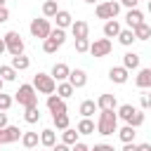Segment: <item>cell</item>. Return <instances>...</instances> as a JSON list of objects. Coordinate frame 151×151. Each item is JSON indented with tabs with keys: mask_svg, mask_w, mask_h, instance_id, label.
I'll use <instances>...</instances> for the list:
<instances>
[{
	"mask_svg": "<svg viewBox=\"0 0 151 151\" xmlns=\"http://www.w3.org/2000/svg\"><path fill=\"white\" fill-rule=\"evenodd\" d=\"M120 31H123V28H120V24H118L116 19H109V21L104 24V38H118Z\"/></svg>",
	"mask_w": 151,
	"mask_h": 151,
	"instance_id": "17",
	"label": "cell"
},
{
	"mask_svg": "<svg viewBox=\"0 0 151 151\" xmlns=\"http://www.w3.org/2000/svg\"><path fill=\"white\" fill-rule=\"evenodd\" d=\"M50 151H52V149H50Z\"/></svg>",
	"mask_w": 151,
	"mask_h": 151,
	"instance_id": "54",
	"label": "cell"
},
{
	"mask_svg": "<svg viewBox=\"0 0 151 151\" xmlns=\"http://www.w3.org/2000/svg\"><path fill=\"white\" fill-rule=\"evenodd\" d=\"M2 85H5V80H2V78H0V92H2Z\"/></svg>",
	"mask_w": 151,
	"mask_h": 151,
	"instance_id": "49",
	"label": "cell"
},
{
	"mask_svg": "<svg viewBox=\"0 0 151 151\" xmlns=\"http://www.w3.org/2000/svg\"><path fill=\"white\" fill-rule=\"evenodd\" d=\"M76 130H78L80 134H92V132H94V123H92L90 118H83V120L78 123V127H76Z\"/></svg>",
	"mask_w": 151,
	"mask_h": 151,
	"instance_id": "35",
	"label": "cell"
},
{
	"mask_svg": "<svg viewBox=\"0 0 151 151\" xmlns=\"http://www.w3.org/2000/svg\"><path fill=\"white\" fill-rule=\"evenodd\" d=\"M90 38H76V52H90Z\"/></svg>",
	"mask_w": 151,
	"mask_h": 151,
	"instance_id": "36",
	"label": "cell"
},
{
	"mask_svg": "<svg viewBox=\"0 0 151 151\" xmlns=\"http://www.w3.org/2000/svg\"><path fill=\"white\" fill-rule=\"evenodd\" d=\"M109 80L116 83V85L127 83V68H125V66H113V68L109 71Z\"/></svg>",
	"mask_w": 151,
	"mask_h": 151,
	"instance_id": "11",
	"label": "cell"
},
{
	"mask_svg": "<svg viewBox=\"0 0 151 151\" xmlns=\"http://www.w3.org/2000/svg\"><path fill=\"white\" fill-rule=\"evenodd\" d=\"M134 134H137V132H134V127H132V125H125V127H120V130H118V137H120V142H123V144L134 142Z\"/></svg>",
	"mask_w": 151,
	"mask_h": 151,
	"instance_id": "28",
	"label": "cell"
},
{
	"mask_svg": "<svg viewBox=\"0 0 151 151\" xmlns=\"http://www.w3.org/2000/svg\"><path fill=\"white\" fill-rule=\"evenodd\" d=\"M123 66H125L127 71L139 68V54H137V52H127V54H123Z\"/></svg>",
	"mask_w": 151,
	"mask_h": 151,
	"instance_id": "21",
	"label": "cell"
},
{
	"mask_svg": "<svg viewBox=\"0 0 151 151\" xmlns=\"http://www.w3.org/2000/svg\"><path fill=\"white\" fill-rule=\"evenodd\" d=\"M111 47H113L111 38H99L90 45V54L92 57H106V54H111Z\"/></svg>",
	"mask_w": 151,
	"mask_h": 151,
	"instance_id": "7",
	"label": "cell"
},
{
	"mask_svg": "<svg viewBox=\"0 0 151 151\" xmlns=\"http://www.w3.org/2000/svg\"><path fill=\"white\" fill-rule=\"evenodd\" d=\"M149 12H151V0H149Z\"/></svg>",
	"mask_w": 151,
	"mask_h": 151,
	"instance_id": "51",
	"label": "cell"
},
{
	"mask_svg": "<svg viewBox=\"0 0 151 151\" xmlns=\"http://www.w3.org/2000/svg\"><path fill=\"white\" fill-rule=\"evenodd\" d=\"M132 31H134V38H137V40H149V38H151V26H149L146 21L139 24L137 28H132Z\"/></svg>",
	"mask_w": 151,
	"mask_h": 151,
	"instance_id": "26",
	"label": "cell"
},
{
	"mask_svg": "<svg viewBox=\"0 0 151 151\" xmlns=\"http://www.w3.org/2000/svg\"><path fill=\"white\" fill-rule=\"evenodd\" d=\"M57 12H59L57 0H45V2H42V14H45L47 19H54V17H57Z\"/></svg>",
	"mask_w": 151,
	"mask_h": 151,
	"instance_id": "25",
	"label": "cell"
},
{
	"mask_svg": "<svg viewBox=\"0 0 151 151\" xmlns=\"http://www.w3.org/2000/svg\"><path fill=\"white\" fill-rule=\"evenodd\" d=\"M85 2H87V5H94V2H97V0H85Z\"/></svg>",
	"mask_w": 151,
	"mask_h": 151,
	"instance_id": "48",
	"label": "cell"
},
{
	"mask_svg": "<svg viewBox=\"0 0 151 151\" xmlns=\"http://www.w3.org/2000/svg\"><path fill=\"white\" fill-rule=\"evenodd\" d=\"M12 66H14L17 71H26V68L31 66V59L24 57V54H17V57H12Z\"/></svg>",
	"mask_w": 151,
	"mask_h": 151,
	"instance_id": "29",
	"label": "cell"
},
{
	"mask_svg": "<svg viewBox=\"0 0 151 151\" xmlns=\"http://www.w3.org/2000/svg\"><path fill=\"white\" fill-rule=\"evenodd\" d=\"M97 109H99V106H97L94 99H85V101L80 104V116H83V118H90V116H94Z\"/></svg>",
	"mask_w": 151,
	"mask_h": 151,
	"instance_id": "22",
	"label": "cell"
},
{
	"mask_svg": "<svg viewBox=\"0 0 151 151\" xmlns=\"http://www.w3.org/2000/svg\"><path fill=\"white\" fill-rule=\"evenodd\" d=\"M24 151H33V149H24Z\"/></svg>",
	"mask_w": 151,
	"mask_h": 151,
	"instance_id": "52",
	"label": "cell"
},
{
	"mask_svg": "<svg viewBox=\"0 0 151 151\" xmlns=\"http://www.w3.org/2000/svg\"><path fill=\"white\" fill-rule=\"evenodd\" d=\"M59 47H61V42H59L57 38H52V35L42 40V50H45V54H54V52H57Z\"/></svg>",
	"mask_w": 151,
	"mask_h": 151,
	"instance_id": "27",
	"label": "cell"
},
{
	"mask_svg": "<svg viewBox=\"0 0 151 151\" xmlns=\"http://www.w3.org/2000/svg\"><path fill=\"white\" fill-rule=\"evenodd\" d=\"M120 12V2L118 0H109V2H99L97 5V19H116Z\"/></svg>",
	"mask_w": 151,
	"mask_h": 151,
	"instance_id": "4",
	"label": "cell"
},
{
	"mask_svg": "<svg viewBox=\"0 0 151 151\" xmlns=\"http://www.w3.org/2000/svg\"><path fill=\"white\" fill-rule=\"evenodd\" d=\"M5 2H7V0H0V7H5Z\"/></svg>",
	"mask_w": 151,
	"mask_h": 151,
	"instance_id": "50",
	"label": "cell"
},
{
	"mask_svg": "<svg viewBox=\"0 0 151 151\" xmlns=\"http://www.w3.org/2000/svg\"><path fill=\"white\" fill-rule=\"evenodd\" d=\"M0 78L5 80V83H12L14 78H17V68L9 64V66H0Z\"/></svg>",
	"mask_w": 151,
	"mask_h": 151,
	"instance_id": "33",
	"label": "cell"
},
{
	"mask_svg": "<svg viewBox=\"0 0 151 151\" xmlns=\"http://www.w3.org/2000/svg\"><path fill=\"white\" fill-rule=\"evenodd\" d=\"M125 21H127V26H130V28H137L139 24H144V14H142V12L134 7V9H130V12H127Z\"/></svg>",
	"mask_w": 151,
	"mask_h": 151,
	"instance_id": "16",
	"label": "cell"
},
{
	"mask_svg": "<svg viewBox=\"0 0 151 151\" xmlns=\"http://www.w3.org/2000/svg\"><path fill=\"white\" fill-rule=\"evenodd\" d=\"M5 45H7V52H9L12 57L24 54V40H21V35H19L17 31H7V33H5Z\"/></svg>",
	"mask_w": 151,
	"mask_h": 151,
	"instance_id": "6",
	"label": "cell"
},
{
	"mask_svg": "<svg viewBox=\"0 0 151 151\" xmlns=\"http://www.w3.org/2000/svg\"><path fill=\"white\" fill-rule=\"evenodd\" d=\"M24 120H26V123H38V120H40V109H38V104H35V106H28V109L24 111Z\"/></svg>",
	"mask_w": 151,
	"mask_h": 151,
	"instance_id": "30",
	"label": "cell"
},
{
	"mask_svg": "<svg viewBox=\"0 0 151 151\" xmlns=\"http://www.w3.org/2000/svg\"><path fill=\"white\" fill-rule=\"evenodd\" d=\"M38 142H40V134H38V132H24V134H21V144H24V149H35Z\"/></svg>",
	"mask_w": 151,
	"mask_h": 151,
	"instance_id": "20",
	"label": "cell"
},
{
	"mask_svg": "<svg viewBox=\"0 0 151 151\" xmlns=\"http://www.w3.org/2000/svg\"><path fill=\"white\" fill-rule=\"evenodd\" d=\"M71 151H92L87 144H83V142H76L73 146H71Z\"/></svg>",
	"mask_w": 151,
	"mask_h": 151,
	"instance_id": "40",
	"label": "cell"
},
{
	"mask_svg": "<svg viewBox=\"0 0 151 151\" xmlns=\"http://www.w3.org/2000/svg\"><path fill=\"white\" fill-rule=\"evenodd\" d=\"M125 123H127V125H132V127H139V125L144 123V113H142L139 109H134V111L125 118Z\"/></svg>",
	"mask_w": 151,
	"mask_h": 151,
	"instance_id": "31",
	"label": "cell"
},
{
	"mask_svg": "<svg viewBox=\"0 0 151 151\" xmlns=\"http://www.w3.org/2000/svg\"><path fill=\"white\" fill-rule=\"evenodd\" d=\"M7 19H9V9H7V7H0V24L7 21Z\"/></svg>",
	"mask_w": 151,
	"mask_h": 151,
	"instance_id": "41",
	"label": "cell"
},
{
	"mask_svg": "<svg viewBox=\"0 0 151 151\" xmlns=\"http://www.w3.org/2000/svg\"><path fill=\"white\" fill-rule=\"evenodd\" d=\"M40 144H42L45 149H52V146L57 144V134H54V130H50V127L42 130V132H40Z\"/></svg>",
	"mask_w": 151,
	"mask_h": 151,
	"instance_id": "19",
	"label": "cell"
},
{
	"mask_svg": "<svg viewBox=\"0 0 151 151\" xmlns=\"http://www.w3.org/2000/svg\"><path fill=\"white\" fill-rule=\"evenodd\" d=\"M52 151H71V146L61 142V144H54V146H52Z\"/></svg>",
	"mask_w": 151,
	"mask_h": 151,
	"instance_id": "42",
	"label": "cell"
},
{
	"mask_svg": "<svg viewBox=\"0 0 151 151\" xmlns=\"http://www.w3.org/2000/svg\"><path fill=\"white\" fill-rule=\"evenodd\" d=\"M0 146H2V144H0Z\"/></svg>",
	"mask_w": 151,
	"mask_h": 151,
	"instance_id": "53",
	"label": "cell"
},
{
	"mask_svg": "<svg viewBox=\"0 0 151 151\" xmlns=\"http://www.w3.org/2000/svg\"><path fill=\"white\" fill-rule=\"evenodd\" d=\"M97 132L104 134V137L118 132V113L116 111H101L99 120H97Z\"/></svg>",
	"mask_w": 151,
	"mask_h": 151,
	"instance_id": "1",
	"label": "cell"
},
{
	"mask_svg": "<svg viewBox=\"0 0 151 151\" xmlns=\"http://www.w3.org/2000/svg\"><path fill=\"white\" fill-rule=\"evenodd\" d=\"M68 76H71V68L66 66V64H54L52 66V78L57 80V83H64V80H68Z\"/></svg>",
	"mask_w": 151,
	"mask_h": 151,
	"instance_id": "14",
	"label": "cell"
},
{
	"mask_svg": "<svg viewBox=\"0 0 151 151\" xmlns=\"http://www.w3.org/2000/svg\"><path fill=\"white\" fill-rule=\"evenodd\" d=\"M52 120H54V127H57V130H66V127L71 125L68 113H57V116H52Z\"/></svg>",
	"mask_w": 151,
	"mask_h": 151,
	"instance_id": "34",
	"label": "cell"
},
{
	"mask_svg": "<svg viewBox=\"0 0 151 151\" xmlns=\"http://www.w3.org/2000/svg\"><path fill=\"white\" fill-rule=\"evenodd\" d=\"M28 28H31V35H33V38H40V40L50 38V33H52V26H50V19H47V17H42V19H33Z\"/></svg>",
	"mask_w": 151,
	"mask_h": 151,
	"instance_id": "5",
	"label": "cell"
},
{
	"mask_svg": "<svg viewBox=\"0 0 151 151\" xmlns=\"http://www.w3.org/2000/svg\"><path fill=\"white\" fill-rule=\"evenodd\" d=\"M92 151H116V149H113L111 144H94Z\"/></svg>",
	"mask_w": 151,
	"mask_h": 151,
	"instance_id": "39",
	"label": "cell"
},
{
	"mask_svg": "<svg viewBox=\"0 0 151 151\" xmlns=\"http://www.w3.org/2000/svg\"><path fill=\"white\" fill-rule=\"evenodd\" d=\"M134 40H137V38H134V31H132V28H123V31L118 33V42L125 45V47H130Z\"/></svg>",
	"mask_w": 151,
	"mask_h": 151,
	"instance_id": "23",
	"label": "cell"
},
{
	"mask_svg": "<svg viewBox=\"0 0 151 151\" xmlns=\"http://www.w3.org/2000/svg\"><path fill=\"white\" fill-rule=\"evenodd\" d=\"M73 92H76V87H73L68 80H64V83H57V94H59L61 99H68Z\"/></svg>",
	"mask_w": 151,
	"mask_h": 151,
	"instance_id": "24",
	"label": "cell"
},
{
	"mask_svg": "<svg viewBox=\"0 0 151 151\" xmlns=\"http://www.w3.org/2000/svg\"><path fill=\"white\" fill-rule=\"evenodd\" d=\"M78 134H80L78 130H71V127H66V130L61 132V142H64V144H68V146H73V144L78 142Z\"/></svg>",
	"mask_w": 151,
	"mask_h": 151,
	"instance_id": "32",
	"label": "cell"
},
{
	"mask_svg": "<svg viewBox=\"0 0 151 151\" xmlns=\"http://www.w3.org/2000/svg\"><path fill=\"white\" fill-rule=\"evenodd\" d=\"M2 127H7V113L5 111H0V130Z\"/></svg>",
	"mask_w": 151,
	"mask_h": 151,
	"instance_id": "45",
	"label": "cell"
},
{
	"mask_svg": "<svg viewBox=\"0 0 151 151\" xmlns=\"http://www.w3.org/2000/svg\"><path fill=\"white\" fill-rule=\"evenodd\" d=\"M47 109H50L52 116H57V113H66V111H68V109H66V101H64L59 94H47Z\"/></svg>",
	"mask_w": 151,
	"mask_h": 151,
	"instance_id": "9",
	"label": "cell"
},
{
	"mask_svg": "<svg viewBox=\"0 0 151 151\" xmlns=\"http://www.w3.org/2000/svg\"><path fill=\"white\" fill-rule=\"evenodd\" d=\"M21 130L19 127H14V125H7V127H2L0 130V144H12V142H19L21 139Z\"/></svg>",
	"mask_w": 151,
	"mask_h": 151,
	"instance_id": "8",
	"label": "cell"
},
{
	"mask_svg": "<svg viewBox=\"0 0 151 151\" xmlns=\"http://www.w3.org/2000/svg\"><path fill=\"white\" fill-rule=\"evenodd\" d=\"M137 2H139V0H120V5H125V7H130V9H134Z\"/></svg>",
	"mask_w": 151,
	"mask_h": 151,
	"instance_id": "43",
	"label": "cell"
},
{
	"mask_svg": "<svg viewBox=\"0 0 151 151\" xmlns=\"http://www.w3.org/2000/svg\"><path fill=\"white\" fill-rule=\"evenodd\" d=\"M7 52V45H5V38H0V54Z\"/></svg>",
	"mask_w": 151,
	"mask_h": 151,
	"instance_id": "47",
	"label": "cell"
},
{
	"mask_svg": "<svg viewBox=\"0 0 151 151\" xmlns=\"http://www.w3.org/2000/svg\"><path fill=\"white\" fill-rule=\"evenodd\" d=\"M54 19H57V28H68V26L73 24V17H71V12H66V9H59Z\"/></svg>",
	"mask_w": 151,
	"mask_h": 151,
	"instance_id": "18",
	"label": "cell"
},
{
	"mask_svg": "<svg viewBox=\"0 0 151 151\" xmlns=\"http://www.w3.org/2000/svg\"><path fill=\"white\" fill-rule=\"evenodd\" d=\"M97 106H99V111H116V109H118L116 94H99Z\"/></svg>",
	"mask_w": 151,
	"mask_h": 151,
	"instance_id": "10",
	"label": "cell"
},
{
	"mask_svg": "<svg viewBox=\"0 0 151 151\" xmlns=\"http://www.w3.org/2000/svg\"><path fill=\"white\" fill-rule=\"evenodd\" d=\"M71 33H73V38H87L90 35V24L83 21V19H78V21L71 24Z\"/></svg>",
	"mask_w": 151,
	"mask_h": 151,
	"instance_id": "13",
	"label": "cell"
},
{
	"mask_svg": "<svg viewBox=\"0 0 151 151\" xmlns=\"http://www.w3.org/2000/svg\"><path fill=\"white\" fill-rule=\"evenodd\" d=\"M134 83H137V87L149 90V87H151V68H139V73H137V78H134Z\"/></svg>",
	"mask_w": 151,
	"mask_h": 151,
	"instance_id": "15",
	"label": "cell"
},
{
	"mask_svg": "<svg viewBox=\"0 0 151 151\" xmlns=\"http://www.w3.org/2000/svg\"><path fill=\"white\" fill-rule=\"evenodd\" d=\"M14 99H17L24 109L35 106V104H38V90H35L33 85H19V90L14 92Z\"/></svg>",
	"mask_w": 151,
	"mask_h": 151,
	"instance_id": "3",
	"label": "cell"
},
{
	"mask_svg": "<svg viewBox=\"0 0 151 151\" xmlns=\"http://www.w3.org/2000/svg\"><path fill=\"white\" fill-rule=\"evenodd\" d=\"M137 151H151V144H137Z\"/></svg>",
	"mask_w": 151,
	"mask_h": 151,
	"instance_id": "46",
	"label": "cell"
},
{
	"mask_svg": "<svg viewBox=\"0 0 151 151\" xmlns=\"http://www.w3.org/2000/svg\"><path fill=\"white\" fill-rule=\"evenodd\" d=\"M123 151H137V144L134 142H127V144H123Z\"/></svg>",
	"mask_w": 151,
	"mask_h": 151,
	"instance_id": "44",
	"label": "cell"
},
{
	"mask_svg": "<svg viewBox=\"0 0 151 151\" xmlns=\"http://www.w3.org/2000/svg\"><path fill=\"white\" fill-rule=\"evenodd\" d=\"M68 83L78 90V87H85L87 85V73L83 71V68H73L71 71V76H68Z\"/></svg>",
	"mask_w": 151,
	"mask_h": 151,
	"instance_id": "12",
	"label": "cell"
},
{
	"mask_svg": "<svg viewBox=\"0 0 151 151\" xmlns=\"http://www.w3.org/2000/svg\"><path fill=\"white\" fill-rule=\"evenodd\" d=\"M33 87L40 94H54L57 92V80L52 78V73H35L33 76Z\"/></svg>",
	"mask_w": 151,
	"mask_h": 151,
	"instance_id": "2",
	"label": "cell"
},
{
	"mask_svg": "<svg viewBox=\"0 0 151 151\" xmlns=\"http://www.w3.org/2000/svg\"><path fill=\"white\" fill-rule=\"evenodd\" d=\"M12 101H14V99H12L9 94H5V92H0V111H7V109L12 106Z\"/></svg>",
	"mask_w": 151,
	"mask_h": 151,
	"instance_id": "37",
	"label": "cell"
},
{
	"mask_svg": "<svg viewBox=\"0 0 151 151\" xmlns=\"http://www.w3.org/2000/svg\"><path fill=\"white\" fill-rule=\"evenodd\" d=\"M139 101H142V109H151V92H144L139 97Z\"/></svg>",
	"mask_w": 151,
	"mask_h": 151,
	"instance_id": "38",
	"label": "cell"
}]
</instances>
